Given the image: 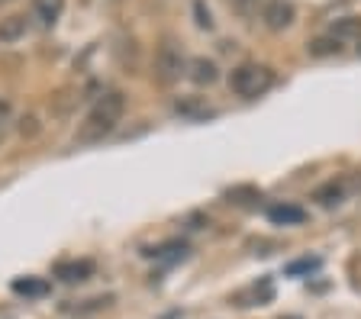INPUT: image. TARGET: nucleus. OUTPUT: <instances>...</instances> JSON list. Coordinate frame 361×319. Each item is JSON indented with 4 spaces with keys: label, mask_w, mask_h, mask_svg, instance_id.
<instances>
[{
    "label": "nucleus",
    "mask_w": 361,
    "mask_h": 319,
    "mask_svg": "<svg viewBox=\"0 0 361 319\" xmlns=\"http://www.w3.org/2000/svg\"><path fill=\"white\" fill-rule=\"evenodd\" d=\"M123 113H126V97H123L120 91H106L97 104L90 106V113L84 116L75 142H81V145L104 142V139L116 130V123L123 120Z\"/></svg>",
    "instance_id": "nucleus-1"
},
{
    "label": "nucleus",
    "mask_w": 361,
    "mask_h": 319,
    "mask_svg": "<svg viewBox=\"0 0 361 319\" xmlns=\"http://www.w3.org/2000/svg\"><path fill=\"white\" fill-rule=\"evenodd\" d=\"M229 87H233L235 97L255 100L274 87V71L268 65H258V61H242L239 68H233V75H229Z\"/></svg>",
    "instance_id": "nucleus-2"
},
{
    "label": "nucleus",
    "mask_w": 361,
    "mask_h": 319,
    "mask_svg": "<svg viewBox=\"0 0 361 319\" xmlns=\"http://www.w3.org/2000/svg\"><path fill=\"white\" fill-rule=\"evenodd\" d=\"M180 75H188V58H184V52L174 46L171 39H165L155 55V77L161 84H174L180 81Z\"/></svg>",
    "instance_id": "nucleus-3"
},
{
    "label": "nucleus",
    "mask_w": 361,
    "mask_h": 319,
    "mask_svg": "<svg viewBox=\"0 0 361 319\" xmlns=\"http://www.w3.org/2000/svg\"><path fill=\"white\" fill-rule=\"evenodd\" d=\"M262 20H264V26H268L271 32H284L287 26H293L297 10H293V4H287V0H271L268 7H264Z\"/></svg>",
    "instance_id": "nucleus-4"
},
{
    "label": "nucleus",
    "mask_w": 361,
    "mask_h": 319,
    "mask_svg": "<svg viewBox=\"0 0 361 319\" xmlns=\"http://www.w3.org/2000/svg\"><path fill=\"white\" fill-rule=\"evenodd\" d=\"M174 113L180 116V120H207V116H213L216 110H213L210 104L203 97H197V94H190V97H178L174 100Z\"/></svg>",
    "instance_id": "nucleus-5"
},
{
    "label": "nucleus",
    "mask_w": 361,
    "mask_h": 319,
    "mask_svg": "<svg viewBox=\"0 0 361 319\" xmlns=\"http://www.w3.org/2000/svg\"><path fill=\"white\" fill-rule=\"evenodd\" d=\"M26 30H30V16L26 13H10L0 20V46H13V42H20L23 36H26Z\"/></svg>",
    "instance_id": "nucleus-6"
},
{
    "label": "nucleus",
    "mask_w": 361,
    "mask_h": 319,
    "mask_svg": "<svg viewBox=\"0 0 361 319\" xmlns=\"http://www.w3.org/2000/svg\"><path fill=\"white\" fill-rule=\"evenodd\" d=\"M188 77L197 84V87H210V84H216L219 81L216 61H210V58H190L188 61Z\"/></svg>",
    "instance_id": "nucleus-7"
},
{
    "label": "nucleus",
    "mask_w": 361,
    "mask_h": 319,
    "mask_svg": "<svg viewBox=\"0 0 361 319\" xmlns=\"http://www.w3.org/2000/svg\"><path fill=\"white\" fill-rule=\"evenodd\" d=\"M268 220L274 226H300L307 220V210L297 204H274V206H268Z\"/></svg>",
    "instance_id": "nucleus-8"
},
{
    "label": "nucleus",
    "mask_w": 361,
    "mask_h": 319,
    "mask_svg": "<svg viewBox=\"0 0 361 319\" xmlns=\"http://www.w3.org/2000/svg\"><path fill=\"white\" fill-rule=\"evenodd\" d=\"M90 274H94V261L81 258V261H61L59 268H55V277L65 284H78V281H87Z\"/></svg>",
    "instance_id": "nucleus-9"
},
{
    "label": "nucleus",
    "mask_w": 361,
    "mask_h": 319,
    "mask_svg": "<svg viewBox=\"0 0 361 319\" xmlns=\"http://www.w3.org/2000/svg\"><path fill=\"white\" fill-rule=\"evenodd\" d=\"M61 10H65V0H32V20L45 30L59 23Z\"/></svg>",
    "instance_id": "nucleus-10"
},
{
    "label": "nucleus",
    "mask_w": 361,
    "mask_h": 319,
    "mask_svg": "<svg viewBox=\"0 0 361 319\" xmlns=\"http://www.w3.org/2000/svg\"><path fill=\"white\" fill-rule=\"evenodd\" d=\"M342 52H345V42H338V39L329 36V32L319 36V39H313V42L307 46L310 58H332V55H342Z\"/></svg>",
    "instance_id": "nucleus-11"
},
{
    "label": "nucleus",
    "mask_w": 361,
    "mask_h": 319,
    "mask_svg": "<svg viewBox=\"0 0 361 319\" xmlns=\"http://www.w3.org/2000/svg\"><path fill=\"white\" fill-rule=\"evenodd\" d=\"M329 36H336L338 42L361 39V16H345V20H336V23L329 26Z\"/></svg>",
    "instance_id": "nucleus-12"
},
{
    "label": "nucleus",
    "mask_w": 361,
    "mask_h": 319,
    "mask_svg": "<svg viewBox=\"0 0 361 319\" xmlns=\"http://www.w3.org/2000/svg\"><path fill=\"white\" fill-rule=\"evenodd\" d=\"M316 200L323 206H336V204H342V197H345V184L342 181H329V184H323V187L313 194Z\"/></svg>",
    "instance_id": "nucleus-13"
},
{
    "label": "nucleus",
    "mask_w": 361,
    "mask_h": 319,
    "mask_svg": "<svg viewBox=\"0 0 361 319\" xmlns=\"http://www.w3.org/2000/svg\"><path fill=\"white\" fill-rule=\"evenodd\" d=\"M13 290L23 296H45L49 294V284L36 281V277H26V281H13Z\"/></svg>",
    "instance_id": "nucleus-14"
},
{
    "label": "nucleus",
    "mask_w": 361,
    "mask_h": 319,
    "mask_svg": "<svg viewBox=\"0 0 361 319\" xmlns=\"http://www.w3.org/2000/svg\"><path fill=\"white\" fill-rule=\"evenodd\" d=\"M229 7L239 16H255L258 7H262V0H229Z\"/></svg>",
    "instance_id": "nucleus-15"
},
{
    "label": "nucleus",
    "mask_w": 361,
    "mask_h": 319,
    "mask_svg": "<svg viewBox=\"0 0 361 319\" xmlns=\"http://www.w3.org/2000/svg\"><path fill=\"white\" fill-rule=\"evenodd\" d=\"M316 268H319V258H303V261H293L287 268V274H303V271H316Z\"/></svg>",
    "instance_id": "nucleus-16"
},
{
    "label": "nucleus",
    "mask_w": 361,
    "mask_h": 319,
    "mask_svg": "<svg viewBox=\"0 0 361 319\" xmlns=\"http://www.w3.org/2000/svg\"><path fill=\"white\" fill-rule=\"evenodd\" d=\"M7 123H10V104L0 97V136L7 132Z\"/></svg>",
    "instance_id": "nucleus-17"
},
{
    "label": "nucleus",
    "mask_w": 361,
    "mask_h": 319,
    "mask_svg": "<svg viewBox=\"0 0 361 319\" xmlns=\"http://www.w3.org/2000/svg\"><path fill=\"white\" fill-rule=\"evenodd\" d=\"M0 4H13V0H0Z\"/></svg>",
    "instance_id": "nucleus-18"
}]
</instances>
